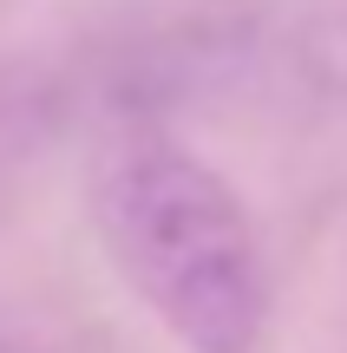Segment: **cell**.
I'll return each instance as SVG.
<instances>
[{"label": "cell", "mask_w": 347, "mask_h": 353, "mask_svg": "<svg viewBox=\"0 0 347 353\" xmlns=\"http://www.w3.org/2000/svg\"><path fill=\"white\" fill-rule=\"evenodd\" d=\"M92 223L184 353H262L269 341V255L243 196L190 144L164 131H125L92 164Z\"/></svg>", "instance_id": "obj_1"}]
</instances>
